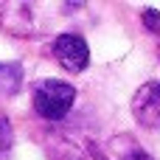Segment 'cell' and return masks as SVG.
I'll return each mask as SVG.
<instances>
[{"label":"cell","instance_id":"4","mask_svg":"<svg viewBox=\"0 0 160 160\" xmlns=\"http://www.w3.org/2000/svg\"><path fill=\"white\" fill-rule=\"evenodd\" d=\"M31 8L34 6H28V3H8V6H3V14H0V22H3V28L8 31V34H14V37H31L34 34V14H31Z\"/></svg>","mask_w":160,"mask_h":160},{"label":"cell","instance_id":"9","mask_svg":"<svg viewBox=\"0 0 160 160\" xmlns=\"http://www.w3.org/2000/svg\"><path fill=\"white\" fill-rule=\"evenodd\" d=\"M11 149V124L8 118H0V152Z\"/></svg>","mask_w":160,"mask_h":160},{"label":"cell","instance_id":"8","mask_svg":"<svg viewBox=\"0 0 160 160\" xmlns=\"http://www.w3.org/2000/svg\"><path fill=\"white\" fill-rule=\"evenodd\" d=\"M141 22L146 25V31H152V34L160 37V11L158 8H143L141 11Z\"/></svg>","mask_w":160,"mask_h":160},{"label":"cell","instance_id":"2","mask_svg":"<svg viewBox=\"0 0 160 160\" xmlns=\"http://www.w3.org/2000/svg\"><path fill=\"white\" fill-rule=\"evenodd\" d=\"M53 56L70 73H82L90 65V48H87L84 37H79V34H59L53 39Z\"/></svg>","mask_w":160,"mask_h":160},{"label":"cell","instance_id":"1","mask_svg":"<svg viewBox=\"0 0 160 160\" xmlns=\"http://www.w3.org/2000/svg\"><path fill=\"white\" fill-rule=\"evenodd\" d=\"M76 101V87L62 79H42L34 87V112L45 121H62Z\"/></svg>","mask_w":160,"mask_h":160},{"label":"cell","instance_id":"7","mask_svg":"<svg viewBox=\"0 0 160 160\" xmlns=\"http://www.w3.org/2000/svg\"><path fill=\"white\" fill-rule=\"evenodd\" d=\"M48 155L53 160H84V155L79 152V146L70 143V141H65V138H53L48 143Z\"/></svg>","mask_w":160,"mask_h":160},{"label":"cell","instance_id":"6","mask_svg":"<svg viewBox=\"0 0 160 160\" xmlns=\"http://www.w3.org/2000/svg\"><path fill=\"white\" fill-rule=\"evenodd\" d=\"M22 87V65L0 62V96H14Z\"/></svg>","mask_w":160,"mask_h":160},{"label":"cell","instance_id":"5","mask_svg":"<svg viewBox=\"0 0 160 160\" xmlns=\"http://www.w3.org/2000/svg\"><path fill=\"white\" fill-rule=\"evenodd\" d=\"M107 152L112 155V160H155L132 135H118L107 143Z\"/></svg>","mask_w":160,"mask_h":160},{"label":"cell","instance_id":"3","mask_svg":"<svg viewBox=\"0 0 160 160\" xmlns=\"http://www.w3.org/2000/svg\"><path fill=\"white\" fill-rule=\"evenodd\" d=\"M132 115L143 129H160V79L146 82L132 96Z\"/></svg>","mask_w":160,"mask_h":160}]
</instances>
